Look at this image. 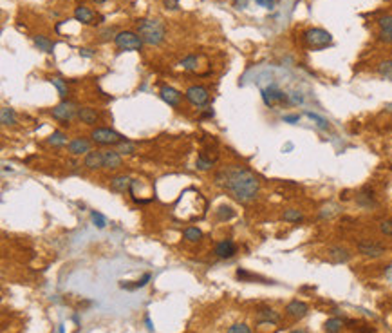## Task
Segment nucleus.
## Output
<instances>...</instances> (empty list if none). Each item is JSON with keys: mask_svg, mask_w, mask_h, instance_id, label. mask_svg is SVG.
<instances>
[{"mask_svg": "<svg viewBox=\"0 0 392 333\" xmlns=\"http://www.w3.org/2000/svg\"><path fill=\"white\" fill-rule=\"evenodd\" d=\"M215 183L230 192L240 203H250L260 190V181L250 169L240 165H231L215 174Z\"/></svg>", "mask_w": 392, "mask_h": 333, "instance_id": "obj_1", "label": "nucleus"}, {"mask_svg": "<svg viewBox=\"0 0 392 333\" xmlns=\"http://www.w3.org/2000/svg\"><path fill=\"white\" fill-rule=\"evenodd\" d=\"M136 33L141 37L143 44L149 46H159L165 40V24L157 18H139L136 22Z\"/></svg>", "mask_w": 392, "mask_h": 333, "instance_id": "obj_2", "label": "nucleus"}, {"mask_svg": "<svg viewBox=\"0 0 392 333\" xmlns=\"http://www.w3.org/2000/svg\"><path fill=\"white\" fill-rule=\"evenodd\" d=\"M302 40L307 47H313V49H324V47L331 46L333 37L331 33H327L326 29H320V27H311L302 33Z\"/></svg>", "mask_w": 392, "mask_h": 333, "instance_id": "obj_3", "label": "nucleus"}, {"mask_svg": "<svg viewBox=\"0 0 392 333\" xmlns=\"http://www.w3.org/2000/svg\"><path fill=\"white\" fill-rule=\"evenodd\" d=\"M114 44L120 51H139L143 47V40L134 31H120V33H116Z\"/></svg>", "mask_w": 392, "mask_h": 333, "instance_id": "obj_4", "label": "nucleus"}, {"mask_svg": "<svg viewBox=\"0 0 392 333\" xmlns=\"http://www.w3.org/2000/svg\"><path fill=\"white\" fill-rule=\"evenodd\" d=\"M92 142L98 145H118L125 140L120 132H116L112 129H94L91 134Z\"/></svg>", "mask_w": 392, "mask_h": 333, "instance_id": "obj_5", "label": "nucleus"}, {"mask_svg": "<svg viewBox=\"0 0 392 333\" xmlns=\"http://www.w3.org/2000/svg\"><path fill=\"white\" fill-rule=\"evenodd\" d=\"M260 94H262V100H264V104L268 107H273V105L277 104H289V94L280 91L277 85H269V87L262 89Z\"/></svg>", "mask_w": 392, "mask_h": 333, "instance_id": "obj_6", "label": "nucleus"}, {"mask_svg": "<svg viewBox=\"0 0 392 333\" xmlns=\"http://www.w3.org/2000/svg\"><path fill=\"white\" fill-rule=\"evenodd\" d=\"M185 98L190 102L195 107H204L210 100V94H208V89L202 87V85H192V87L186 89Z\"/></svg>", "mask_w": 392, "mask_h": 333, "instance_id": "obj_7", "label": "nucleus"}, {"mask_svg": "<svg viewBox=\"0 0 392 333\" xmlns=\"http://www.w3.org/2000/svg\"><path fill=\"white\" fill-rule=\"evenodd\" d=\"M76 114H78L76 105L73 104V102H67V100H63L62 104H58L56 107L53 109V118H56V120H60V121H70Z\"/></svg>", "mask_w": 392, "mask_h": 333, "instance_id": "obj_8", "label": "nucleus"}, {"mask_svg": "<svg viewBox=\"0 0 392 333\" xmlns=\"http://www.w3.org/2000/svg\"><path fill=\"white\" fill-rule=\"evenodd\" d=\"M358 252L365 257H381L385 254V246L380 245V243H374V241H360L358 243Z\"/></svg>", "mask_w": 392, "mask_h": 333, "instance_id": "obj_9", "label": "nucleus"}, {"mask_svg": "<svg viewBox=\"0 0 392 333\" xmlns=\"http://www.w3.org/2000/svg\"><path fill=\"white\" fill-rule=\"evenodd\" d=\"M327 259L335 264H343V262L351 261V252L345 246H331L327 250Z\"/></svg>", "mask_w": 392, "mask_h": 333, "instance_id": "obj_10", "label": "nucleus"}, {"mask_svg": "<svg viewBox=\"0 0 392 333\" xmlns=\"http://www.w3.org/2000/svg\"><path fill=\"white\" fill-rule=\"evenodd\" d=\"M307 312H309V306L298 299L291 301V303L286 306V313H288L289 317H293V319H304V317L307 315Z\"/></svg>", "mask_w": 392, "mask_h": 333, "instance_id": "obj_11", "label": "nucleus"}, {"mask_svg": "<svg viewBox=\"0 0 392 333\" xmlns=\"http://www.w3.org/2000/svg\"><path fill=\"white\" fill-rule=\"evenodd\" d=\"M237 254V245L231 239H226V241H221L215 245V255L221 259H230Z\"/></svg>", "mask_w": 392, "mask_h": 333, "instance_id": "obj_12", "label": "nucleus"}, {"mask_svg": "<svg viewBox=\"0 0 392 333\" xmlns=\"http://www.w3.org/2000/svg\"><path fill=\"white\" fill-rule=\"evenodd\" d=\"M159 96H161L163 102H166V104L172 105V107H177V105L181 104V98H183L181 92H179L177 89L170 87V85H165V87H161V91H159Z\"/></svg>", "mask_w": 392, "mask_h": 333, "instance_id": "obj_13", "label": "nucleus"}, {"mask_svg": "<svg viewBox=\"0 0 392 333\" xmlns=\"http://www.w3.org/2000/svg\"><path fill=\"white\" fill-rule=\"evenodd\" d=\"M69 152L73 156H80V154H89L91 152V142L87 138H75L73 142L69 143Z\"/></svg>", "mask_w": 392, "mask_h": 333, "instance_id": "obj_14", "label": "nucleus"}, {"mask_svg": "<svg viewBox=\"0 0 392 333\" xmlns=\"http://www.w3.org/2000/svg\"><path fill=\"white\" fill-rule=\"evenodd\" d=\"M75 18L85 25L98 24V22H96V13L92 11V9L85 8V6H78V8L75 9Z\"/></svg>", "mask_w": 392, "mask_h": 333, "instance_id": "obj_15", "label": "nucleus"}, {"mask_svg": "<svg viewBox=\"0 0 392 333\" xmlns=\"http://www.w3.org/2000/svg\"><path fill=\"white\" fill-rule=\"evenodd\" d=\"M103 166L105 169H120L121 166V154L118 150H103Z\"/></svg>", "mask_w": 392, "mask_h": 333, "instance_id": "obj_16", "label": "nucleus"}, {"mask_svg": "<svg viewBox=\"0 0 392 333\" xmlns=\"http://www.w3.org/2000/svg\"><path fill=\"white\" fill-rule=\"evenodd\" d=\"M87 169H99V166H103V152L101 150H91L89 154H85V159H83Z\"/></svg>", "mask_w": 392, "mask_h": 333, "instance_id": "obj_17", "label": "nucleus"}, {"mask_svg": "<svg viewBox=\"0 0 392 333\" xmlns=\"http://www.w3.org/2000/svg\"><path fill=\"white\" fill-rule=\"evenodd\" d=\"M132 181L134 179H130L128 176H116L111 179V188L114 192H125L132 187Z\"/></svg>", "mask_w": 392, "mask_h": 333, "instance_id": "obj_18", "label": "nucleus"}, {"mask_svg": "<svg viewBox=\"0 0 392 333\" xmlns=\"http://www.w3.org/2000/svg\"><path fill=\"white\" fill-rule=\"evenodd\" d=\"M257 321L259 322H278L280 321V313L275 312L273 308H262L257 312Z\"/></svg>", "mask_w": 392, "mask_h": 333, "instance_id": "obj_19", "label": "nucleus"}, {"mask_svg": "<svg viewBox=\"0 0 392 333\" xmlns=\"http://www.w3.org/2000/svg\"><path fill=\"white\" fill-rule=\"evenodd\" d=\"M33 42H34V46L38 47V51H44V53L51 54L54 49V42L49 40L47 37H44V35H34L33 37Z\"/></svg>", "mask_w": 392, "mask_h": 333, "instance_id": "obj_20", "label": "nucleus"}, {"mask_svg": "<svg viewBox=\"0 0 392 333\" xmlns=\"http://www.w3.org/2000/svg\"><path fill=\"white\" fill-rule=\"evenodd\" d=\"M78 118L87 125H94L96 120H98V113L91 107H82L78 109Z\"/></svg>", "mask_w": 392, "mask_h": 333, "instance_id": "obj_21", "label": "nucleus"}, {"mask_svg": "<svg viewBox=\"0 0 392 333\" xmlns=\"http://www.w3.org/2000/svg\"><path fill=\"white\" fill-rule=\"evenodd\" d=\"M343 324H345L343 319H340V317H331V319L326 321V324H324V329H326V333H340Z\"/></svg>", "mask_w": 392, "mask_h": 333, "instance_id": "obj_22", "label": "nucleus"}, {"mask_svg": "<svg viewBox=\"0 0 392 333\" xmlns=\"http://www.w3.org/2000/svg\"><path fill=\"white\" fill-rule=\"evenodd\" d=\"M282 219L288 221V223H302L304 221V214L298 208H286L282 212Z\"/></svg>", "mask_w": 392, "mask_h": 333, "instance_id": "obj_23", "label": "nucleus"}, {"mask_svg": "<svg viewBox=\"0 0 392 333\" xmlns=\"http://www.w3.org/2000/svg\"><path fill=\"white\" fill-rule=\"evenodd\" d=\"M358 203L362 205V207H372V205L376 203V201H374V192H372L369 187H365L364 190L358 194Z\"/></svg>", "mask_w": 392, "mask_h": 333, "instance_id": "obj_24", "label": "nucleus"}, {"mask_svg": "<svg viewBox=\"0 0 392 333\" xmlns=\"http://www.w3.org/2000/svg\"><path fill=\"white\" fill-rule=\"evenodd\" d=\"M376 71H378L380 76H383L385 80L392 82V60H383V62H380L378 67H376Z\"/></svg>", "mask_w": 392, "mask_h": 333, "instance_id": "obj_25", "label": "nucleus"}, {"mask_svg": "<svg viewBox=\"0 0 392 333\" xmlns=\"http://www.w3.org/2000/svg\"><path fill=\"white\" fill-rule=\"evenodd\" d=\"M304 114H306V116L309 118V120H313V121H314V125H316V127H318V129H320V130H329V129H331L329 121H327L326 118L320 116V114L311 113V111H306V113H304Z\"/></svg>", "mask_w": 392, "mask_h": 333, "instance_id": "obj_26", "label": "nucleus"}, {"mask_svg": "<svg viewBox=\"0 0 392 333\" xmlns=\"http://www.w3.org/2000/svg\"><path fill=\"white\" fill-rule=\"evenodd\" d=\"M0 121L2 125H15L17 123V118H15V111L13 109H0Z\"/></svg>", "mask_w": 392, "mask_h": 333, "instance_id": "obj_27", "label": "nucleus"}, {"mask_svg": "<svg viewBox=\"0 0 392 333\" xmlns=\"http://www.w3.org/2000/svg\"><path fill=\"white\" fill-rule=\"evenodd\" d=\"M213 158H208L206 152H201L197 156V169L199 171H210L211 166H213Z\"/></svg>", "mask_w": 392, "mask_h": 333, "instance_id": "obj_28", "label": "nucleus"}, {"mask_svg": "<svg viewBox=\"0 0 392 333\" xmlns=\"http://www.w3.org/2000/svg\"><path fill=\"white\" fill-rule=\"evenodd\" d=\"M185 239L186 241H190V243H197L201 241L202 238V232L199 228H195V226H188V228H185Z\"/></svg>", "mask_w": 392, "mask_h": 333, "instance_id": "obj_29", "label": "nucleus"}, {"mask_svg": "<svg viewBox=\"0 0 392 333\" xmlns=\"http://www.w3.org/2000/svg\"><path fill=\"white\" fill-rule=\"evenodd\" d=\"M197 63H199V58L195 54H190V56H186V58L181 60V67L185 71H197Z\"/></svg>", "mask_w": 392, "mask_h": 333, "instance_id": "obj_30", "label": "nucleus"}, {"mask_svg": "<svg viewBox=\"0 0 392 333\" xmlns=\"http://www.w3.org/2000/svg\"><path fill=\"white\" fill-rule=\"evenodd\" d=\"M49 143L51 145H54V147H62V145H65L67 143V136L63 132H60V130H56V132H53L49 136Z\"/></svg>", "mask_w": 392, "mask_h": 333, "instance_id": "obj_31", "label": "nucleus"}, {"mask_svg": "<svg viewBox=\"0 0 392 333\" xmlns=\"http://www.w3.org/2000/svg\"><path fill=\"white\" fill-rule=\"evenodd\" d=\"M51 83H53L54 87L58 89V94L62 96V98H65L67 92H69V89H67V83L63 82L62 78H56V76H54V78H51Z\"/></svg>", "mask_w": 392, "mask_h": 333, "instance_id": "obj_32", "label": "nucleus"}, {"mask_svg": "<svg viewBox=\"0 0 392 333\" xmlns=\"http://www.w3.org/2000/svg\"><path fill=\"white\" fill-rule=\"evenodd\" d=\"M118 152H120V154H134V152H136V145L127 142V140H123L121 143H118Z\"/></svg>", "mask_w": 392, "mask_h": 333, "instance_id": "obj_33", "label": "nucleus"}, {"mask_svg": "<svg viewBox=\"0 0 392 333\" xmlns=\"http://www.w3.org/2000/svg\"><path fill=\"white\" fill-rule=\"evenodd\" d=\"M233 216H235V212H233V208L231 207H219L217 208V217H219L221 221L231 219Z\"/></svg>", "mask_w": 392, "mask_h": 333, "instance_id": "obj_34", "label": "nucleus"}, {"mask_svg": "<svg viewBox=\"0 0 392 333\" xmlns=\"http://www.w3.org/2000/svg\"><path fill=\"white\" fill-rule=\"evenodd\" d=\"M226 333H252V329H250L248 324H242V322H237V324L230 326V328L226 329Z\"/></svg>", "mask_w": 392, "mask_h": 333, "instance_id": "obj_35", "label": "nucleus"}, {"mask_svg": "<svg viewBox=\"0 0 392 333\" xmlns=\"http://www.w3.org/2000/svg\"><path fill=\"white\" fill-rule=\"evenodd\" d=\"M91 219H92V223H94L98 228H105V225H107V219H105L103 216L99 212H96V210H92L91 212Z\"/></svg>", "mask_w": 392, "mask_h": 333, "instance_id": "obj_36", "label": "nucleus"}, {"mask_svg": "<svg viewBox=\"0 0 392 333\" xmlns=\"http://www.w3.org/2000/svg\"><path fill=\"white\" fill-rule=\"evenodd\" d=\"M380 232L383 236H392V219H383L380 223Z\"/></svg>", "mask_w": 392, "mask_h": 333, "instance_id": "obj_37", "label": "nucleus"}, {"mask_svg": "<svg viewBox=\"0 0 392 333\" xmlns=\"http://www.w3.org/2000/svg\"><path fill=\"white\" fill-rule=\"evenodd\" d=\"M289 104L302 105L304 104V96H302L300 92H291V94H289Z\"/></svg>", "mask_w": 392, "mask_h": 333, "instance_id": "obj_38", "label": "nucleus"}, {"mask_svg": "<svg viewBox=\"0 0 392 333\" xmlns=\"http://www.w3.org/2000/svg\"><path fill=\"white\" fill-rule=\"evenodd\" d=\"M149 281H150V274H145V275H143V279L137 281V283H136V284H132V286H128L127 290H136V288H143L145 284L149 283Z\"/></svg>", "mask_w": 392, "mask_h": 333, "instance_id": "obj_39", "label": "nucleus"}, {"mask_svg": "<svg viewBox=\"0 0 392 333\" xmlns=\"http://www.w3.org/2000/svg\"><path fill=\"white\" fill-rule=\"evenodd\" d=\"M257 4L259 6H262V8H266V9H273L275 8V4H277L278 0H255Z\"/></svg>", "mask_w": 392, "mask_h": 333, "instance_id": "obj_40", "label": "nucleus"}, {"mask_svg": "<svg viewBox=\"0 0 392 333\" xmlns=\"http://www.w3.org/2000/svg\"><path fill=\"white\" fill-rule=\"evenodd\" d=\"M298 120H300V114H286L284 116L286 123H297Z\"/></svg>", "mask_w": 392, "mask_h": 333, "instance_id": "obj_41", "label": "nucleus"}, {"mask_svg": "<svg viewBox=\"0 0 392 333\" xmlns=\"http://www.w3.org/2000/svg\"><path fill=\"white\" fill-rule=\"evenodd\" d=\"M80 54L85 56V58H92V56H94V51L92 49H80Z\"/></svg>", "mask_w": 392, "mask_h": 333, "instance_id": "obj_42", "label": "nucleus"}, {"mask_svg": "<svg viewBox=\"0 0 392 333\" xmlns=\"http://www.w3.org/2000/svg\"><path fill=\"white\" fill-rule=\"evenodd\" d=\"M385 275H387V279L392 283V267H388V268H387V272H385Z\"/></svg>", "mask_w": 392, "mask_h": 333, "instance_id": "obj_43", "label": "nucleus"}, {"mask_svg": "<svg viewBox=\"0 0 392 333\" xmlns=\"http://www.w3.org/2000/svg\"><path fill=\"white\" fill-rule=\"evenodd\" d=\"M385 111H387V113H390V114H392V104H387V105H385Z\"/></svg>", "mask_w": 392, "mask_h": 333, "instance_id": "obj_44", "label": "nucleus"}, {"mask_svg": "<svg viewBox=\"0 0 392 333\" xmlns=\"http://www.w3.org/2000/svg\"><path fill=\"white\" fill-rule=\"evenodd\" d=\"M242 6V8H244V6H246V0H237V2H235V6Z\"/></svg>", "mask_w": 392, "mask_h": 333, "instance_id": "obj_45", "label": "nucleus"}, {"mask_svg": "<svg viewBox=\"0 0 392 333\" xmlns=\"http://www.w3.org/2000/svg\"><path fill=\"white\" fill-rule=\"evenodd\" d=\"M289 333H307L306 329H293V331H289Z\"/></svg>", "mask_w": 392, "mask_h": 333, "instance_id": "obj_46", "label": "nucleus"}, {"mask_svg": "<svg viewBox=\"0 0 392 333\" xmlns=\"http://www.w3.org/2000/svg\"><path fill=\"white\" fill-rule=\"evenodd\" d=\"M92 2H94V4H103L105 0H92Z\"/></svg>", "mask_w": 392, "mask_h": 333, "instance_id": "obj_47", "label": "nucleus"}]
</instances>
